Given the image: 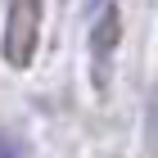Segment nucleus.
<instances>
[{"label": "nucleus", "mask_w": 158, "mask_h": 158, "mask_svg": "<svg viewBox=\"0 0 158 158\" xmlns=\"http://www.w3.org/2000/svg\"><path fill=\"white\" fill-rule=\"evenodd\" d=\"M149 113H154V135H149V149H158V90H154V104H149Z\"/></svg>", "instance_id": "4"}, {"label": "nucleus", "mask_w": 158, "mask_h": 158, "mask_svg": "<svg viewBox=\"0 0 158 158\" xmlns=\"http://www.w3.org/2000/svg\"><path fill=\"white\" fill-rule=\"evenodd\" d=\"M118 36H122V14H118V5L109 0L104 14L95 18V27H90V86H95V95L109 90V68H113Z\"/></svg>", "instance_id": "2"}, {"label": "nucleus", "mask_w": 158, "mask_h": 158, "mask_svg": "<svg viewBox=\"0 0 158 158\" xmlns=\"http://www.w3.org/2000/svg\"><path fill=\"white\" fill-rule=\"evenodd\" d=\"M41 41V0H5V32H0V54L9 68H32Z\"/></svg>", "instance_id": "1"}, {"label": "nucleus", "mask_w": 158, "mask_h": 158, "mask_svg": "<svg viewBox=\"0 0 158 158\" xmlns=\"http://www.w3.org/2000/svg\"><path fill=\"white\" fill-rule=\"evenodd\" d=\"M0 158H27V145L18 140V135L0 131Z\"/></svg>", "instance_id": "3"}]
</instances>
